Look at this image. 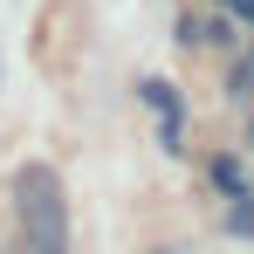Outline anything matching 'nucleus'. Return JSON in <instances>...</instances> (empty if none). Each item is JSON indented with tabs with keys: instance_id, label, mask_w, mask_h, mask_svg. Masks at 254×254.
Listing matches in <instances>:
<instances>
[{
	"instance_id": "nucleus-1",
	"label": "nucleus",
	"mask_w": 254,
	"mask_h": 254,
	"mask_svg": "<svg viewBox=\"0 0 254 254\" xmlns=\"http://www.w3.org/2000/svg\"><path fill=\"white\" fill-rule=\"evenodd\" d=\"M14 213H21L28 254H69V199H62L55 165H21L14 172Z\"/></svg>"
},
{
	"instance_id": "nucleus-6",
	"label": "nucleus",
	"mask_w": 254,
	"mask_h": 254,
	"mask_svg": "<svg viewBox=\"0 0 254 254\" xmlns=\"http://www.w3.org/2000/svg\"><path fill=\"white\" fill-rule=\"evenodd\" d=\"M248 137H254V124H248Z\"/></svg>"
},
{
	"instance_id": "nucleus-3",
	"label": "nucleus",
	"mask_w": 254,
	"mask_h": 254,
	"mask_svg": "<svg viewBox=\"0 0 254 254\" xmlns=\"http://www.w3.org/2000/svg\"><path fill=\"white\" fill-rule=\"evenodd\" d=\"M206 172H213V186H220L227 199H248V192H254V179H248V165H241L234 151H220V158H213Z\"/></svg>"
},
{
	"instance_id": "nucleus-2",
	"label": "nucleus",
	"mask_w": 254,
	"mask_h": 254,
	"mask_svg": "<svg viewBox=\"0 0 254 254\" xmlns=\"http://www.w3.org/2000/svg\"><path fill=\"white\" fill-rule=\"evenodd\" d=\"M137 96L151 103L165 151H179V137H186V96H179V83H165V76H144V83H137Z\"/></svg>"
},
{
	"instance_id": "nucleus-5",
	"label": "nucleus",
	"mask_w": 254,
	"mask_h": 254,
	"mask_svg": "<svg viewBox=\"0 0 254 254\" xmlns=\"http://www.w3.org/2000/svg\"><path fill=\"white\" fill-rule=\"evenodd\" d=\"M220 7H227L234 21H254V0H220Z\"/></svg>"
},
{
	"instance_id": "nucleus-4",
	"label": "nucleus",
	"mask_w": 254,
	"mask_h": 254,
	"mask_svg": "<svg viewBox=\"0 0 254 254\" xmlns=\"http://www.w3.org/2000/svg\"><path fill=\"white\" fill-rule=\"evenodd\" d=\"M234 96H254V55L234 62Z\"/></svg>"
}]
</instances>
